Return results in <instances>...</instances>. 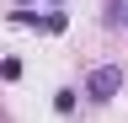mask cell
Wrapping results in <instances>:
<instances>
[{
  "label": "cell",
  "instance_id": "cell-1",
  "mask_svg": "<svg viewBox=\"0 0 128 123\" xmlns=\"http://www.w3.org/2000/svg\"><path fill=\"white\" fill-rule=\"evenodd\" d=\"M123 80H128V75H123V64H96V70L86 75V96L102 107V102H112V96L123 91Z\"/></svg>",
  "mask_w": 128,
  "mask_h": 123
},
{
  "label": "cell",
  "instance_id": "cell-2",
  "mask_svg": "<svg viewBox=\"0 0 128 123\" xmlns=\"http://www.w3.org/2000/svg\"><path fill=\"white\" fill-rule=\"evenodd\" d=\"M64 27H70V16H64V11H48V16L38 22V32H64Z\"/></svg>",
  "mask_w": 128,
  "mask_h": 123
},
{
  "label": "cell",
  "instance_id": "cell-3",
  "mask_svg": "<svg viewBox=\"0 0 128 123\" xmlns=\"http://www.w3.org/2000/svg\"><path fill=\"white\" fill-rule=\"evenodd\" d=\"M54 112H64V118L75 112V91H70V86H64V91H54Z\"/></svg>",
  "mask_w": 128,
  "mask_h": 123
},
{
  "label": "cell",
  "instance_id": "cell-4",
  "mask_svg": "<svg viewBox=\"0 0 128 123\" xmlns=\"http://www.w3.org/2000/svg\"><path fill=\"white\" fill-rule=\"evenodd\" d=\"M0 80H22V59H11V54L0 59Z\"/></svg>",
  "mask_w": 128,
  "mask_h": 123
},
{
  "label": "cell",
  "instance_id": "cell-5",
  "mask_svg": "<svg viewBox=\"0 0 128 123\" xmlns=\"http://www.w3.org/2000/svg\"><path fill=\"white\" fill-rule=\"evenodd\" d=\"M118 11H123V22H128V0H123V6H118Z\"/></svg>",
  "mask_w": 128,
  "mask_h": 123
}]
</instances>
